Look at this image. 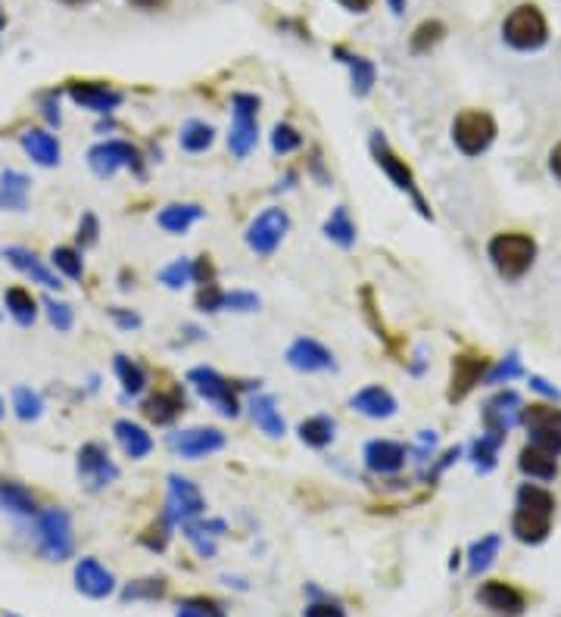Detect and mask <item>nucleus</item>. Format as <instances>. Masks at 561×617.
Returning <instances> with one entry per match:
<instances>
[{"label":"nucleus","mask_w":561,"mask_h":617,"mask_svg":"<svg viewBox=\"0 0 561 617\" xmlns=\"http://www.w3.org/2000/svg\"><path fill=\"white\" fill-rule=\"evenodd\" d=\"M166 577H141V580H131L125 589H122V602H138V599H147V602H156L166 596Z\"/></svg>","instance_id":"38"},{"label":"nucleus","mask_w":561,"mask_h":617,"mask_svg":"<svg viewBox=\"0 0 561 617\" xmlns=\"http://www.w3.org/2000/svg\"><path fill=\"white\" fill-rule=\"evenodd\" d=\"M499 446H502V443H496V440H490V437H480V440H474V446H471V465H474V471H480V474H490V471L496 468Z\"/></svg>","instance_id":"43"},{"label":"nucleus","mask_w":561,"mask_h":617,"mask_svg":"<svg viewBox=\"0 0 561 617\" xmlns=\"http://www.w3.org/2000/svg\"><path fill=\"white\" fill-rule=\"evenodd\" d=\"M387 4H390V10H393L396 16H399V13H403V10H406V0H387Z\"/></svg>","instance_id":"61"},{"label":"nucleus","mask_w":561,"mask_h":617,"mask_svg":"<svg viewBox=\"0 0 561 617\" xmlns=\"http://www.w3.org/2000/svg\"><path fill=\"white\" fill-rule=\"evenodd\" d=\"M250 415H253V424L265 437L278 440V437L287 434V424H284L281 409H278V402L272 396H253L250 399Z\"/></svg>","instance_id":"27"},{"label":"nucleus","mask_w":561,"mask_h":617,"mask_svg":"<svg viewBox=\"0 0 561 617\" xmlns=\"http://www.w3.org/2000/svg\"><path fill=\"white\" fill-rule=\"evenodd\" d=\"M159 281H163L169 290H181L187 284H194V259H175V262H169L163 272H159Z\"/></svg>","instance_id":"42"},{"label":"nucleus","mask_w":561,"mask_h":617,"mask_svg":"<svg viewBox=\"0 0 561 617\" xmlns=\"http://www.w3.org/2000/svg\"><path fill=\"white\" fill-rule=\"evenodd\" d=\"M518 468L530 480H555V474H558V455L527 443L521 449V455H518Z\"/></svg>","instance_id":"26"},{"label":"nucleus","mask_w":561,"mask_h":617,"mask_svg":"<svg viewBox=\"0 0 561 617\" xmlns=\"http://www.w3.org/2000/svg\"><path fill=\"white\" fill-rule=\"evenodd\" d=\"M63 4H88V0H63Z\"/></svg>","instance_id":"63"},{"label":"nucleus","mask_w":561,"mask_h":617,"mask_svg":"<svg viewBox=\"0 0 561 617\" xmlns=\"http://www.w3.org/2000/svg\"><path fill=\"white\" fill-rule=\"evenodd\" d=\"M300 147H303V134L293 128V125H287V122H278L275 131H272V150L281 153V156H287V153L300 150Z\"/></svg>","instance_id":"45"},{"label":"nucleus","mask_w":561,"mask_h":617,"mask_svg":"<svg viewBox=\"0 0 561 617\" xmlns=\"http://www.w3.org/2000/svg\"><path fill=\"white\" fill-rule=\"evenodd\" d=\"M44 309H47V318H50V325L57 328L60 334H69L72 331V325H75V312H72V306L69 303H63V300H44Z\"/></svg>","instance_id":"46"},{"label":"nucleus","mask_w":561,"mask_h":617,"mask_svg":"<svg viewBox=\"0 0 561 617\" xmlns=\"http://www.w3.org/2000/svg\"><path fill=\"white\" fill-rule=\"evenodd\" d=\"M530 387L537 390V393H543V396H549V399H561V390L552 387L546 378H540V374H530Z\"/></svg>","instance_id":"56"},{"label":"nucleus","mask_w":561,"mask_h":617,"mask_svg":"<svg viewBox=\"0 0 561 617\" xmlns=\"http://www.w3.org/2000/svg\"><path fill=\"white\" fill-rule=\"evenodd\" d=\"M303 617H346V611L337 602H312L306 605Z\"/></svg>","instance_id":"54"},{"label":"nucleus","mask_w":561,"mask_h":617,"mask_svg":"<svg viewBox=\"0 0 561 617\" xmlns=\"http://www.w3.org/2000/svg\"><path fill=\"white\" fill-rule=\"evenodd\" d=\"M13 412L19 421H38L44 415V399L32 387H16L13 390Z\"/></svg>","instance_id":"40"},{"label":"nucleus","mask_w":561,"mask_h":617,"mask_svg":"<svg viewBox=\"0 0 561 617\" xmlns=\"http://www.w3.org/2000/svg\"><path fill=\"white\" fill-rule=\"evenodd\" d=\"M110 318L116 321V325L122 328V331H138L144 321H141V315L138 312H131V309H122V306H113L110 309Z\"/></svg>","instance_id":"53"},{"label":"nucleus","mask_w":561,"mask_h":617,"mask_svg":"<svg viewBox=\"0 0 561 617\" xmlns=\"http://www.w3.org/2000/svg\"><path fill=\"white\" fill-rule=\"evenodd\" d=\"M4 412H7V409H4V396H0V421H4Z\"/></svg>","instance_id":"62"},{"label":"nucleus","mask_w":561,"mask_h":617,"mask_svg":"<svg viewBox=\"0 0 561 617\" xmlns=\"http://www.w3.org/2000/svg\"><path fill=\"white\" fill-rule=\"evenodd\" d=\"M19 141H22V150L29 153L38 166L50 169V166H57V163H60L63 150H60V141L53 138L50 131H44V128H29Z\"/></svg>","instance_id":"25"},{"label":"nucleus","mask_w":561,"mask_h":617,"mask_svg":"<svg viewBox=\"0 0 561 617\" xmlns=\"http://www.w3.org/2000/svg\"><path fill=\"white\" fill-rule=\"evenodd\" d=\"M477 599L484 602L490 611L505 614V617H518L527 605L521 589L512 586V583H505V580H487L484 586L477 589Z\"/></svg>","instance_id":"21"},{"label":"nucleus","mask_w":561,"mask_h":617,"mask_svg":"<svg viewBox=\"0 0 561 617\" xmlns=\"http://www.w3.org/2000/svg\"><path fill=\"white\" fill-rule=\"evenodd\" d=\"M490 371V359L487 356H477V353H459L452 359V378H449V390L446 399L449 402H462L468 399V393L487 378Z\"/></svg>","instance_id":"14"},{"label":"nucleus","mask_w":561,"mask_h":617,"mask_svg":"<svg viewBox=\"0 0 561 617\" xmlns=\"http://www.w3.org/2000/svg\"><path fill=\"white\" fill-rule=\"evenodd\" d=\"M169 530H172V521L163 515L156 524H150V527L141 533V543H144L150 552H163V549L169 546V536H172Z\"/></svg>","instance_id":"47"},{"label":"nucleus","mask_w":561,"mask_h":617,"mask_svg":"<svg viewBox=\"0 0 561 617\" xmlns=\"http://www.w3.org/2000/svg\"><path fill=\"white\" fill-rule=\"evenodd\" d=\"M0 508H7V512H13V515L38 518L35 496L22 484H16V480H0Z\"/></svg>","instance_id":"30"},{"label":"nucleus","mask_w":561,"mask_h":617,"mask_svg":"<svg viewBox=\"0 0 561 617\" xmlns=\"http://www.w3.org/2000/svg\"><path fill=\"white\" fill-rule=\"evenodd\" d=\"M29 191H32L29 175L7 169L4 175H0V209L22 212L25 206H29Z\"/></svg>","instance_id":"29"},{"label":"nucleus","mask_w":561,"mask_h":617,"mask_svg":"<svg viewBox=\"0 0 561 617\" xmlns=\"http://www.w3.org/2000/svg\"><path fill=\"white\" fill-rule=\"evenodd\" d=\"M113 368H116V378H119L125 396H141V393H144V387H147V374H144V368H141L135 359L116 356Z\"/></svg>","instance_id":"36"},{"label":"nucleus","mask_w":561,"mask_h":617,"mask_svg":"<svg viewBox=\"0 0 561 617\" xmlns=\"http://www.w3.org/2000/svg\"><path fill=\"white\" fill-rule=\"evenodd\" d=\"M88 166L97 178H113L119 169H131L138 178H144V156L135 144L128 141H100L88 150Z\"/></svg>","instance_id":"6"},{"label":"nucleus","mask_w":561,"mask_h":617,"mask_svg":"<svg viewBox=\"0 0 561 617\" xmlns=\"http://www.w3.org/2000/svg\"><path fill=\"white\" fill-rule=\"evenodd\" d=\"M178 141H181V150H187V153H203L212 147V141H216V128L200 122V119H191V122H184Z\"/></svg>","instance_id":"35"},{"label":"nucleus","mask_w":561,"mask_h":617,"mask_svg":"<svg viewBox=\"0 0 561 617\" xmlns=\"http://www.w3.org/2000/svg\"><path fill=\"white\" fill-rule=\"evenodd\" d=\"M4 256H7V262L13 265V268H19V272L25 275V278H32L35 284H41V287H47V290H53V287H63L60 284V278L50 272V268L32 253V250H25V247H7L4 250Z\"/></svg>","instance_id":"24"},{"label":"nucleus","mask_w":561,"mask_h":617,"mask_svg":"<svg viewBox=\"0 0 561 617\" xmlns=\"http://www.w3.org/2000/svg\"><path fill=\"white\" fill-rule=\"evenodd\" d=\"M459 455H462V449H459V446L446 449V452L440 455V462H437V465H434L431 471H427V480H437V477H440V474H443V471H446V468H449L452 462H459Z\"/></svg>","instance_id":"55"},{"label":"nucleus","mask_w":561,"mask_h":617,"mask_svg":"<svg viewBox=\"0 0 561 617\" xmlns=\"http://www.w3.org/2000/svg\"><path fill=\"white\" fill-rule=\"evenodd\" d=\"M521 421V396L515 390H502L487 399L484 406V437L505 443L512 427Z\"/></svg>","instance_id":"12"},{"label":"nucleus","mask_w":561,"mask_h":617,"mask_svg":"<svg viewBox=\"0 0 561 617\" xmlns=\"http://www.w3.org/2000/svg\"><path fill=\"white\" fill-rule=\"evenodd\" d=\"M181 527H184L187 543L197 549L200 558H212V555H216V536H212V533L203 527V521H187V524H181Z\"/></svg>","instance_id":"44"},{"label":"nucleus","mask_w":561,"mask_h":617,"mask_svg":"<svg viewBox=\"0 0 561 617\" xmlns=\"http://www.w3.org/2000/svg\"><path fill=\"white\" fill-rule=\"evenodd\" d=\"M362 459H365V468L371 474H399L406 468V459H409V452L403 443H396V440H371L365 443V452H362Z\"/></svg>","instance_id":"18"},{"label":"nucleus","mask_w":561,"mask_h":617,"mask_svg":"<svg viewBox=\"0 0 561 617\" xmlns=\"http://www.w3.org/2000/svg\"><path fill=\"white\" fill-rule=\"evenodd\" d=\"M4 25H7V19H4V13H0V32H4Z\"/></svg>","instance_id":"64"},{"label":"nucleus","mask_w":561,"mask_h":617,"mask_svg":"<svg viewBox=\"0 0 561 617\" xmlns=\"http://www.w3.org/2000/svg\"><path fill=\"white\" fill-rule=\"evenodd\" d=\"M443 35H446V25L440 19H427L415 29L409 47H412V53H431V47H437L443 41Z\"/></svg>","instance_id":"41"},{"label":"nucleus","mask_w":561,"mask_h":617,"mask_svg":"<svg viewBox=\"0 0 561 617\" xmlns=\"http://www.w3.org/2000/svg\"><path fill=\"white\" fill-rule=\"evenodd\" d=\"M75 471H78V480H82L91 493L110 487L119 480V465L113 462L110 449H106L103 443H97V440H91V443H85L82 449H78Z\"/></svg>","instance_id":"9"},{"label":"nucleus","mask_w":561,"mask_h":617,"mask_svg":"<svg viewBox=\"0 0 561 617\" xmlns=\"http://www.w3.org/2000/svg\"><path fill=\"white\" fill-rule=\"evenodd\" d=\"M231 134L228 147L237 159L250 156V150L259 141V97L256 94H234L231 97Z\"/></svg>","instance_id":"7"},{"label":"nucleus","mask_w":561,"mask_h":617,"mask_svg":"<svg viewBox=\"0 0 561 617\" xmlns=\"http://www.w3.org/2000/svg\"><path fill=\"white\" fill-rule=\"evenodd\" d=\"M187 384H191L209 406H216L225 418H237L240 415V402H237V393L231 387L228 378H222V374L216 368L209 365H197L187 371Z\"/></svg>","instance_id":"10"},{"label":"nucleus","mask_w":561,"mask_h":617,"mask_svg":"<svg viewBox=\"0 0 561 617\" xmlns=\"http://www.w3.org/2000/svg\"><path fill=\"white\" fill-rule=\"evenodd\" d=\"M44 116H47V122H50V125H60V103L53 100V97H47V100H44Z\"/></svg>","instance_id":"57"},{"label":"nucleus","mask_w":561,"mask_h":617,"mask_svg":"<svg viewBox=\"0 0 561 617\" xmlns=\"http://www.w3.org/2000/svg\"><path fill=\"white\" fill-rule=\"evenodd\" d=\"M555 518V496L540 484H524L515 496V515H512V533L524 546H540L552 533Z\"/></svg>","instance_id":"1"},{"label":"nucleus","mask_w":561,"mask_h":617,"mask_svg":"<svg viewBox=\"0 0 561 617\" xmlns=\"http://www.w3.org/2000/svg\"><path fill=\"white\" fill-rule=\"evenodd\" d=\"M259 306H262V300L250 290H231L222 297V309H228V312H256Z\"/></svg>","instance_id":"49"},{"label":"nucleus","mask_w":561,"mask_h":617,"mask_svg":"<svg viewBox=\"0 0 561 617\" xmlns=\"http://www.w3.org/2000/svg\"><path fill=\"white\" fill-rule=\"evenodd\" d=\"M325 237L328 240H334L337 247H343V250H350V247H356V237H359V231H356V222L350 219V209L346 206H334L331 209V216L325 219Z\"/></svg>","instance_id":"31"},{"label":"nucleus","mask_w":561,"mask_h":617,"mask_svg":"<svg viewBox=\"0 0 561 617\" xmlns=\"http://www.w3.org/2000/svg\"><path fill=\"white\" fill-rule=\"evenodd\" d=\"M502 38H505V44L521 50V53L540 50L549 41V22L537 4H521L505 16Z\"/></svg>","instance_id":"4"},{"label":"nucleus","mask_w":561,"mask_h":617,"mask_svg":"<svg viewBox=\"0 0 561 617\" xmlns=\"http://www.w3.org/2000/svg\"><path fill=\"white\" fill-rule=\"evenodd\" d=\"M75 589L82 596L88 599H106V596H113V589H116V577L106 571L97 558H82L75 565Z\"/></svg>","instance_id":"19"},{"label":"nucleus","mask_w":561,"mask_h":617,"mask_svg":"<svg viewBox=\"0 0 561 617\" xmlns=\"http://www.w3.org/2000/svg\"><path fill=\"white\" fill-rule=\"evenodd\" d=\"M549 172L561 181V144H555L552 153H549Z\"/></svg>","instance_id":"58"},{"label":"nucleus","mask_w":561,"mask_h":617,"mask_svg":"<svg viewBox=\"0 0 561 617\" xmlns=\"http://www.w3.org/2000/svg\"><path fill=\"white\" fill-rule=\"evenodd\" d=\"M206 216V209L197 206V203H169L159 209V216H156V225L169 231V234H184L187 228H191L194 222H200Z\"/></svg>","instance_id":"28"},{"label":"nucleus","mask_w":561,"mask_h":617,"mask_svg":"<svg viewBox=\"0 0 561 617\" xmlns=\"http://www.w3.org/2000/svg\"><path fill=\"white\" fill-rule=\"evenodd\" d=\"M206 512V499L197 490V484H191L181 474H169V502H166V518L172 524H187L197 521Z\"/></svg>","instance_id":"13"},{"label":"nucleus","mask_w":561,"mask_h":617,"mask_svg":"<svg viewBox=\"0 0 561 617\" xmlns=\"http://www.w3.org/2000/svg\"><path fill=\"white\" fill-rule=\"evenodd\" d=\"M493 141H496V119L487 110H462L456 122H452V144L468 159L487 153Z\"/></svg>","instance_id":"5"},{"label":"nucleus","mask_w":561,"mask_h":617,"mask_svg":"<svg viewBox=\"0 0 561 617\" xmlns=\"http://www.w3.org/2000/svg\"><path fill=\"white\" fill-rule=\"evenodd\" d=\"M368 147H371L374 163L381 166V172L390 178V184L396 187V191L409 194V200H412V203H415V209H418V216H421V219H427V222H434V212H431V206H427L424 194L418 191V184H415L412 169L406 166V159H399V156L390 150V144H387V138H384L381 131H374V134H371Z\"/></svg>","instance_id":"3"},{"label":"nucleus","mask_w":561,"mask_h":617,"mask_svg":"<svg viewBox=\"0 0 561 617\" xmlns=\"http://www.w3.org/2000/svg\"><path fill=\"white\" fill-rule=\"evenodd\" d=\"M499 546H502V540H499L496 533H487L484 540H477V543L468 549V574L477 577L480 571H487V568L493 565V558H496Z\"/></svg>","instance_id":"37"},{"label":"nucleus","mask_w":561,"mask_h":617,"mask_svg":"<svg viewBox=\"0 0 561 617\" xmlns=\"http://www.w3.org/2000/svg\"><path fill=\"white\" fill-rule=\"evenodd\" d=\"M169 446L181 455V459H206V455L225 449V434L219 427H187L169 437Z\"/></svg>","instance_id":"15"},{"label":"nucleus","mask_w":561,"mask_h":617,"mask_svg":"<svg viewBox=\"0 0 561 617\" xmlns=\"http://www.w3.org/2000/svg\"><path fill=\"white\" fill-rule=\"evenodd\" d=\"M287 365L293 371H303V374H318V371H334L337 368V359L328 346H322L312 337H297L290 346H287Z\"/></svg>","instance_id":"16"},{"label":"nucleus","mask_w":561,"mask_h":617,"mask_svg":"<svg viewBox=\"0 0 561 617\" xmlns=\"http://www.w3.org/2000/svg\"><path fill=\"white\" fill-rule=\"evenodd\" d=\"M290 228V216L281 209V206H269V209H262L259 216L250 222L244 240H247V247L256 253V256H272L278 247H281V240Z\"/></svg>","instance_id":"11"},{"label":"nucleus","mask_w":561,"mask_h":617,"mask_svg":"<svg viewBox=\"0 0 561 617\" xmlns=\"http://www.w3.org/2000/svg\"><path fill=\"white\" fill-rule=\"evenodd\" d=\"M113 434H116V443L122 446V452L128 455V459H147V455L153 452V437L147 434V427H141L138 421H128V418H119L113 424Z\"/></svg>","instance_id":"23"},{"label":"nucleus","mask_w":561,"mask_h":617,"mask_svg":"<svg viewBox=\"0 0 561 617\" xmlns=\"http://www.w3.org/2000/svg\"><path fill=\"white\" fill-rule=\"evenodd\" d=\"M337 57L350 66V78H353V94L356 97H368L371 88H374V78H378V69H374L371 60L365 57H356V53H346L343 47H334Z\"/></svg>","instance_id":"32"},{"label":"nucleus","mask_w":561,"mask_h":617,"mask_svg":"<svg viewBox=\"0 0 561 617\" xmlns=\"http://www.w3.org/2000/svg\"><path fill=\"white\" fill-rule=\"evenodd\" d=\"M131 7H138V10H163L169 0H128Z\"/></svg>","instance_id":"59"},{"label":"nucleus","mask_w":561,"mask_h":617,"mask_svg":"<svg viewBox=\"0 0 561 617\" xmlns=\"http://www.w3.org/2000/svg\"><path fill=\"white\" fill-rule=\"evenodd\" d=\"M518 374H524V368H521V359H518V353H512L509 359H505V362H499L493 371H487V381L490 384H509L512 378H518Z\"/></svg>","instance_id":"50"},{"label":"nucleus","mask_w":561,"mask_h":617,"mask_svg":"<svg viewBox=\"0 0 561 617\" xmlns=\"http://www.w3.org/2000/svg\"><path fill=\"white\" fill-rule=\"evenodd\" d=\"M334 431H337V424H334L331 415H312V418L300 421V427H297L300 440H303L309 449H325V446H331L334 437H337Z\"/></svg>","instance_id":"33"},{"label":"nucleus","mask_w":561,"mask_h":617,"mask_svg":"<svg viewBox=\"0 0 561 617\" xmlns=\"http://www.w3.org/2000/svg\"><path fill=\"white\" fill-rule=\"evenodd\" d=\"M69 97L82 106V110H91L97 116H110L122 106V91L110 88L106 82H72L69 85Z\"/></svg>","instance_id":"17"},{"label":"nucleus","mask_w":561,"mask_h":617,"mask_svg":"<svg viewBox=\"0 0 561 617\" xmlns=\"http://www.w3.org/2000/svg\"><path fill=\"white\" fill-rule=\"evenodd\" d=\"M175 617H225V611L212 599H184Z\"/></svg>","instance_id":"48"},{"label":"nucleus","mask_w":561,"mask_h":617,"mask_svg":"<svg viewBox=\"0 0 561 617\" xmlns=\"http://www.w3.org/2000/svg\"><path fill=\"white\" fill-rule=\"evenodd\" d=\"M487 256L496 268V275L505 281H521L533 262H537V240L521 231H499L490 237Z\"/></svg>","instance_id":"2"},{"label":"nucleus","mask_w":561,"mask_h":617,"mask_svg":"<svg viewBox=\"0 0 561 617\" xmlns=\"http://www.w3.org/2000/svg\"><path fill=\"white\" fill-rule=\"evenodd\" d=\"M222 297H225V290L212 281V284H203L200 293H197V309L200 312H219L222 309Z\"/></svg>","instance_id":"51"},{"label":"nucleus","mask_w":561,"mask_h":617,"mask_svg":"<svg viewBox=\"0 0 561 617\" xmlns=\"http://www.w3.org/2000/svg\"><path fill=\"white\" fill-rule=\"evenodd\" d=\"M144 418L159 424V427H166L172 424L181 412H184V390L181 387H166V390H156L153 396L144 399V406H141Z\"/></svg>","instance_id":"22"},{"label":"nucleus","mask_w":561,"mask_h":617,"mask_svg":"<svg viewBox=\"0 0 561 617\" xmlns=\"http://www.w3.org/2000/svg\"><path fill=\"white\" fill-rule=\"evenodd\" d=\"M97 234H100V225H97V216L94 212H85L82 216V225H78V247H94L97 244Z\"/></svg>","instance_id":"52"},{"label":"nucleus","mask_w":561,"mask_h":617,"mask_svg":"<svg viewBox=\"0 0 561 617\" xmlns=\"http://www.w3.org/2000/svg\"><path fill=\"white\" fill-rule=\"evenodd\" d=\"M50 262L69 281H82L85 278V262H82V253H78L75 247H57V250L50 253Z\"/></svg>","instance_id":"39"},{"label":"nucleus","mask_w":561,"mask_h":617,"mask_svg":"<svg viewBox=\"0 0 561 617\" xmlns=\"http://www.w3.org/2000/svg\"><path fill=\"white\" fill-rule=\"evenodd\" d=\"M4 303H7V312H10V318L16 321V325H22V328L35 325V318H38V300H35L25 287H10Z\"/></svg>","instance_id":"34"},{"label":"nucleus","mask_w":561,"mask_h":617,"mask_svg":"<svg viewBox=\"0 0 561 617\" xmlns=\"http://www.w3.org/2000/svg\"><path fill=\"white\" fill-rule=\"evenodd\" d=\"M337 4H343L346 10H353V13H365L374 0H337Z\"/></svg>","instance_id":"60"},{"label":"nucleus","mask_w":561,"mask_h":617,"mask_svg":"<svg viewBox=\"0 0 561 617\" xmlns=\"http://www.w3.org/2000/svg\"><path fill=\"white\" fill-rule=\"evenodd\" d=\"M350 409L359 412V415H365V418H374V421H387V418L396 415L399 402H396V396H393L387 387L368 384V387H362L359 393L350 396Z\"/></svg>","instance_id":"20"},{"label":"nucleus","mask_w":561,"mask_h":617,"mask_svg":"<svg viewBox=\"0 0 561 617\" xmlns=\"http://www.w3.org/2000/svg\"><path fill=\"white\" fill-rule=\"evenodd\" d=\"M38 549L50 561H66L75 549L72 521L63 508H47L38 512Z\"/></svg>","instance_id":"8"}]
</instances>
